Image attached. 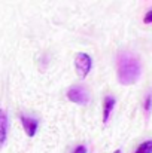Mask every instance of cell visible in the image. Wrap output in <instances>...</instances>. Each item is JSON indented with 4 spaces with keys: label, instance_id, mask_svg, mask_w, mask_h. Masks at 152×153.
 <instances>
[{
    "label": "cell",
    "instance_id": "cell-6",
    "mask_svg": "<svg viewBox=\"0 0 152 153\" xmlns=\"http://www.w3.org/2000/svg\"><path fill=\"white\" fill-rule=\"evenodd\" d=\"M115 104H116L115 97H112V95L104 97V100H103V123H107V120H109V117H110V113H112Z\"/></svg>",
    "mask_w": 152,
    "mask_h": 153
},
{
    "label": "cell",
    "instance_id": "cell-4",
    "mask_svg": "<svg viewBox=\"0 0 152 153\" xmlns=\"http://www.w3.org/2000/svg\"><path fill=\"white\" fill-rule=\"evenodd\" d=\"M19 120H21V125H22L25 134L28 137H34L36 132H37V128H39V120L36 117H31V116H27V114H21Z\"/></svg>",
    "mask_w": 152,
    "mask_h": 153
},
{
    "label": "cell",
    "instance_id": "cell-8",
    "mask_svg": "<svg viewBox=\"0 0 152 153\" xmlns=\"http://www.w3.org/2000/svg\"><path fill=\"white\" fill-rule=\"evenodd\" d=\"M143 107H145V111H146V114H149V113H151V110H152V92H149V94L145 97Z\"/></svg>",
    "mask_w": 152,
    "mask_h": 153
},
{
    "label": "cell",
    "instance_id": "cell-7",
    "mask_svg": "<svg viewBox=\"0 0 152 153\" xmlns=\"http://www.w3.org/2000/svg\"><path fill=\"white\" fill-rule=\"evenodd\" d=\"M134 153H152V140L143 141V143L137 147V150Z\"/></svg>",
    "mask_w": 152,
    "mask_h": 153
},
{
    "label": "cell",
    "instance_id": "cell-2",
    "mask_svg": "<svg viewBox=\"0 0 152 153\" xmlns=\"http://www.w3.org/2000/svg\"><path fill=\"white\" fill-rule=\"evenodd\" d=\"M75 68L81 77H85L93 68V58L85 52H78L75 55Z\"/></svg>",
    "mask_w": 152,
    "mask_h": 153
},
{
    "label": "cell",
    "instance_id": "cell-1",
    "mask_svg": "<svg viewBox=\"0 0 152 153\" xmlns=\"http://www.w3.org/2000/svg\"><path fill=\"white\" fill-rule=\"evenodd\" d=\"M116 71H118V82L124 86L133 85L139 80L142 74V64L140 59L131 52H121L116 59Z\"/></svg>",
    "mask_w": 152,
    "mask_h": 153
},
{
    "label": "cell",
    "instance_id": "cell-3",
    "mask_svg": "<svg viewBox=\"0 0 152 153\" xmlns=\"http://www.w3.org/2000/svg\"><path fill=\"white\" fill-rule=\"evenodd\" d=\"M67 98L75 104H81V105H85L90 101V94L87 91V88L81 86V85H75V86H70L66 92Z\"/></svg>",
    "mask_w": 152,
    "mask_h": 153
},
{
    "label": "cell",
    "instance_id": "cell-5",
    "mask_svg": "<svg viewBox=\"0 0 152 153\" xmlns=\"http://www.w3.org/2000/svg\"><path fill=\"white\" fill-rule=\"evenodd\" d=\"M7 131H9V119H7V113L4 110L0 108V147H3L6 144L7 140Z\"/></svg>",
    "mask_w": 152,
    "mask_h": 153
},
{
    "label": "cell",
    "instance_id": "cell-9",
    "mask_svg": "<svg viewBox=\"0 0 152 153\" xmlns=\"http://www.w3.org/2000/svg\"><path fill=\"white\" fill-rule=\"evenodd\" d=\"M72 153H88V147H87L85 144H79V146H76V147L73 149Z\"/></svg>",
    "mask_w": 152,
    "mask_h": 153
},
{
    "label": "cell",
    "instance_id": "cell-11",
    "mask_svg": "<svg viewBox=\"0 0 152 153\" xmlns=\"http://www.w3.org/2000/svg\"><path fill=\"white\" fill-rule=\"evenodd\" d=\"M113 153H121V150H119V149H118V150H115V152Z\"/></svg>",
    "mask_w": 152,
    "mask_h": 153
},
{
    "label": "cell",
    "instance_id": "cell-10",
    "mask_svg": "<svg viewBox=\"0 0 152 153\" xmlns=\"http://www.w3.org/2000/svg\"><path fill=\"white\" fill-rule=\"evenodd\" d=\"M143 22H145V24H151V22H152V9H151V10H148V13L145 15Z\"/></svg>",
    "mask_w": 152,
    "mask_h": 153
}]
</instances>
